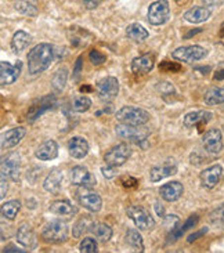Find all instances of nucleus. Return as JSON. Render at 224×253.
Instances as JSON below:
<instances>
[{
	"label": "nucleus",
	"instance_id": "nucleus-1",
	"mask_svg": "<svg viewBox=\"0 0 224 253\" xmlns=\"http://www.w3.org/2000/svg\"><path fill=\"white\" fill-rule=\"evenodd\" d=\"M54 60V47L48 43L35 46L28 54V69L32 75L45 72Z\"/></svg>",
	"mask_w": 224,
	"mask_h": 253
},
{
	"label": "nucleus",
	"instance_id": "nucleus-2",
	"mask_svg": "<svg viewBox=\"0 0 224 253\" xmlns=\"http://www.w3.org/2000/svg\"><path fill=\"white\" fill-rule=\"evenodd\" d=\"M115 131L118 137H121L123 140H128L132 143H141L145 141L149 136V129L145 127L144 125H128L119 124L116 125Z\"/></svg>",
	"mask_w": 224,
	"mask_h": 253
},
{
	"label": "nucleus",
	"instance_id": "nucleus-3",
	"mask_svg": "<svg viewBox=\"0 0 224 253\" xmlns=\"http://www.w3.org/2000/svg\"><path fill=\"white\" fill-rule=\"evenodd\" d=\"M42 238L47 244H53V245H58L65 242L68 238V227L62 221H51L47 226L43 228L42 231Z\"/></svg>",
	"mask_w": 224,
	"mask_h": 253
},
{
	"label": "nucleus",
	"instance_id": "nucleus-4",
	"mask_svg": "<svg viewBox=\"0 0 224 253\" xmlns=\"http://www.w3.org/2000/svg\"><path fill=\"white\" fill-rule=\"evenodd\" d=\"M118 122L128 125H145L149 121V114L138 107H123L115 114Z\"/></svg>",
	"mask_w": 224,
	"mask_h": 253
},
{
	"label": "nucleus",
	"instance_id": "nucleus-5",
	"mask_svg": "<svg viewBox=\"0 0 224 253\" xmlns=\"http://www.w3.org/2000/svg\"><path fill=\"white\" fill-rule=\"evenodd\" d=\"M126 213L129 219L133 220L134 226L140 230H151L155 226V220L144 206L132 205L126 209Z\"/></svg>",
	"mask_w": 224,
	"mask_h": 253
},
{
	"label": "nucleus",
	"instance_id": "nucleus-6",
	"mask_svg": "<svg viewBox=\"0 0 224 253\" xmlns=\"http://www.w3.org/2000/svg\"><path fill=\"white\" fill-rule=\"evenodd\" d=\"M95 90H97V96L101 101L111 103L112 100H115L119 93V82L114 76H107L97 83Z\"/></svg>",
	"mask_w": 224,
	"mask_h": 253
},
{
	"label": "nucleus",
	"instance_id": "nucleus-7",
	"mask_svg": "<svg viewBox=\"0 0 224 253\" xmlns=\"http://www.w3.org/2000/svg\"><path fill=\"white\" fill-rule=\"evenodd\" d=\"M21 161L18 154H8L1 158V178H7L11 181H18L20 178Z\"/></svg>",
	"mask_w": 224,
	"mask_h": 253
},
{
	"label": "nucleus",
	"instance_id": "nucleus-8",
	"mask_svg": "<svg viewBox=\"0 0 224 253\" xmlns=\"http://www.w3.org/2000/svg\"><path fill=\"white\" fill-rule=\"evenodd\" d=\"M170 14V7L168 0H156L151 3L148 8V22L151 25H162Z\"/></svg>",
	"mask_w": 224,
	"mask_h": 253
},
{
	"label": "nucleus",
	"instance_id": "nucleus-9",
	"mask_svg": "<svg viewBox=\"0 0 224 253\" xmlns=\"http://www.w3.org/2000/svg\"><path fill=\"white\" fill-rule=\"evenodd\" d=\"M172 55L177 61L188 62L190 64V62L199 61V60L205 58L208 55V50H205L201 46H185V47L176 48L172 53Z\"/></svg>",
	"mask_w": 224,
	"mask_h": 253
},
{
	"label": "nucleus",
	"instance_id": "nucleus-10",
	"mask_svg": "<svg viewBox=\"0 0 224 253\" xmlns=\"http://www.w3.org/2000/svg\"><path fill=\"white\" fill-rule=\"evenodd\" d=\"M130 154H132V151H130L129 145L125 143H121L115 145V147H112L109 151H107V154L104 155V161H105L107 165L119 168V166L126 164Z\"/></svg>",
	"mask_w": 224,
	"mask_h": 253
},
{
	"label": "nucleus",
	"instance_id": "nucleus-11",
	"mask_svg": "<svg viewBox=\"0 0 224 253\" xmlns=\"http://www.w3.org/2000/svg\"><path fill=\"white\" fill-rule=\"evenodd\" d=\"M55 104H57V98H55L54 94H48V96L42 97V98H39L38 101H35L31 105V108L28 110L27 119L29 122H35L45 112L53 110Z\"/></svg>",
	"mask_w": 224,
	"mask_h": 253
},
{
	"label": "nucleus",
	"instance_id": "nucleus-12",
	"mask_svg": "<svg viewBox=\"0 0 224 253\" xmlns=\"http://www.w3.org/2000/svg\"><path fill=\"white\" fill-rule=\"evenodd\" d=\"M71 181L72 184L81 188H91L97 184L94 174L89 171L85 166H75L71 169Z\"/></svg>",
	"mask_w": 224,
	"mask_h": 253
},
{
	"label": "nucleus",
	"instance_id": "nucleus-13",
	"mask_svg": "<svg viewBox=\"0 0 224 253\" xmlns=\"http://www.w3.org/2000/svg\"><path fill=\"white\" fill-rule=\"evenodd\" d=\"M78 201L85 209H88L89 212L97 213L101 211L102 199L97 192L91 191L90 188H83L82 191L78 192Z\"/></svg>",
	"mask_w": 224,
	"mask_h": 253
},
{
	"label": "nucleus",
	"instance_id": "nucleus-14",
	"mask_svg": "<svg viewBox=\"0 0 224 253\" xmlns=\"http://www.w3.org/2000/svg\"><path fill=\"white\" fill-rule=\"evenodd\" d=\"M202 145L209 154H219L223 150V134L219 129L208 130L202 137Z\"/></svg>",
	"mask_w": 224,
	"mask_h": 253
},
{
	"label": "nucleus",
	"instance_id": "nucleus-15",
	"mask_svg": "<svg viewBox=\"0 0 224 253\" xmlns=\"http://www.w3.org/2000/svg\"><path fill=\"white\" fill-rule=\"evenodd\" d=\"M21 62L18 61L17 64H10L7 61L0 62V82L3 86L6 84H13L21 74Z\"/></svg>",
	"mask_w": 224,
	"mask_h": 253
},
{
	"label": "nucleus",
	"instance_id": "nucleus-16",
	"mask_svg": "<svg viewBox=\"0 0 224 253\" xmlns=\"http://www.w3.org/2000/svg\"><path fill=\"white\" fill-rule=\"evenodd\" d=\"M154 65H155V55L151 54V53H147V54L136 57L132 61L130 69L136 75H145V74L151 72V69L154 68Z\"/></svg>",
	"mask_w": 224,
	"mask_h": 253
},
{
	"label": "nucleus",
	"instance_id": "nucleus-17",
	"mask_svg": "<svg viewBox=\"0 0 224 253\" xmlns=\"http://www.w3.org/2000/svg\"><path fill=\"white\" fill-rule=\"evenodd\" d=\"M222 174H223V168L220 165H213L211 168L205 169L204 171H201V183L205 188L212 190L218 185Z\"/></svg>",
	"mask_w": 224,
	"mask_h": 253
},
{
	"label": "nucleus",
	"instance_id": "nucleus-18",
	"mask_svg": "<svg viewBox=\"0 0 224 253\" xmlns=\"http://www.w3.org/2000/svg\"><path fill=\"white\" fill-rule=\"evenodd\" d=\"M27 134L25 127H14L1 134V150H10L21 143V140Z\"/></svg>",
	"mask_w": 224,
	"mask_h": 253
},
{
	"label": "nucleus",
	"instance_id": "nucleus-19",
	"mask_svg": "<svg viewBox=\"0 0 224 253\" xmlns=\"http://www.w3.org/2000/svg\"><path fill=\"white\" fill-rule=\"evenodd\" d=\"M183 192L184 187L180 181H170L159 188V194L163 201H166V202H175L183 195Z\"/></svg>",
	"mask_w": 224,
	"mask_h": 253
},
{
	"label": "nucleus",
	"instance_id": "nucleus-20",
	"mask_svg": "<svg viewBox=\"0 0 224 253\" xmlns=\"http://www.w3.org/2000/svg\"><path fill=\"white\" fill-rule=\"evenodd\" d=\"M89 143L86 141V138H83L81 136L72 137L68 141V152L69 155L75 159H82L89 154Z\"/></svg>",
	"mask_w": 224,
	"mask_h": 253
},
{
	"label": "nucleus",
	"instance_id": "nucleus-21",
	"mask_svg": "<svg viewBox=\"0 0 224 253\" xmlns=\"http://www.w3.org/2000/svg\"><path fill=\"white\" fill-rule=\"evenodd\" d=\"M17 241L21 245L28 249H34L38 245V238L36 234L29 224H22L17 231Z\"/></svg>",
	"mask_w": 224,
	"mask_h": 253
},
{
	"label": "nucleus",
	"instance_id": "nucleus-22",
	"mask_svg": "<svg viewBox=\"0 0 224 253\" xmlns=\"http://www.w3.org/2000/svg\"><path fill=\"white\" fill-rule=\"evenodd\" d=\"M58 155V144L54 140H47L45 143H42L38 150L35 151V157L41 161H51L55 159Z\"/></svg>",
	"mask_w": 224,
	"mask_h": 253
},
{
	"label": "nucleus",
	"instance_id": "nucleus-23",
	"mask_svg": "<svg viewBox=\"0 0 224 253\" xmlns=\"http://www.w3.org/2000/svg\"><path fill=\"white\" fill-rule=\"evenodd\" d=\"M212 112L209 111H194L184 117V126L194 127V126H204L212 119Z\"/></svg>",
	"mask_w": 224,
	"mask_h": 253
},
{
	"label": "nucleus",
	"instance_id": "nucleus-24",
	"mask_svg": "<svg viewBox=\"0 0 224 253\" xmlns=\"http://www.w3.org/2000/svg\"><path fill=\"white\" fill-rule=\"evenodd\" d=\"M62 181H64V174L60 169H53L47 174V177L45 178V183H43V187L45 190L51 194H57L60 192L62 187Z\"/></svg>",
	"mask_w": 224,
	"mask_h": 253
},
{
	"label": "nucleus",
	"instance_id": "nucleus-25",
	"mask_svg": "<svg viewBox=\"0 0 224 253\" xmlns=\"http://www.w3.org/2000/svg\"><path fill=\"white\" fill-rule=\"evenodd\" d=\"M69 41L75 47H86L91 41V35L81 27H71L68 31Z\"/></svg>",
	"mask_w": 224,
	"mask_h": 253
},
{
	"label": "nucleus",
	"instance_id": "nucleus-26",
	"mask_svg": "<svg viewBox=\"0 0 224 253\" xmlns=\"http://www.w3.org/2000/svg\"><path fill=\"white\" fill-rule=\"evenodd\" d=\"M211 10L208 7H192L188 11L184 13V20L188 21L191 24H201V22H205L211 18Z\"/></svg>",
	"mask_w": 224,
	"mask_h": 253
},
{
	"label": "nucleus",
	"instance_id": "nucleus-27",
	"mask_svg": "<svg viewBox=\"0 0 224 253\" xmlns=\"http://www.w3.org/2000/svg\"><path fill=\"white\" fill-rule=\"evenodd\" d=\"M48 211L53 213V214H57V216H65V217H71L76 213V208H75L69 201L67 199H60V201H54Z\"/></svg>",
	"mask_w": 224,
	"mask_h": 253
},
{
	"label": "nucleus",
	"instance_id": "nucleus-28",
	"mask_svg": "<svg viewBox=\"0 0 224 253\" xmlns=\"http://www.w3.org/2000/svg\"><path fill=\"white\" fill-rule=\"evenodd\" d=\"M177 173L176 165H162V166H155L149 170V178L152 183H158L163 178L170 177Z\"/></svg>",
	"mask_w": 224,
	"mask_h": 253
},
{
	"label": "nucleus",
	"instance_id": "nucleus-29",
	"mask_svg": "<svg viewBox=\"0 0 224 253\" xmlns=\"http://www.w3.org/2000/svg\"><path fill=\"white\" fill-rule=\"evenodd\" d=\"M198 221H199V217H198V214H192V216H190L188 219H187V221L184 223L183 226L177 227V228H175L173 231H170L169 234V240H168V242H175V241H177L179 238H181V235H183L187 230H190V228H192V227H195L198 224Z\"/></svg>",
	"mask_w": 224,
	"mask_h": 253
},
{
	"label": "nucleus",
	"instance_id": "nucleus-30",
	"mask_svg": "<svg viewBox=\"0 0 224 253\" xmlns=\"http://www.w3.org/2000/svg\"><path fill=\"white\" fill-rule=\"evenodd\" d=\"M68 81V68L61 67V68L57 69V72L51 79V89L54 91L55 94L61 93L64 87H65V83Z\"/></svg>",
	"mask_w": 224,
	"mask_h": 253
},
{
	"label": "nucleus",
	"instance_id": "nucleus-31",
	"mask_svg": "<svg viewBox=\"0 0 224 253\" xmlns=\"http://www.w3.org/2000/svg\"><path fill=\"white\" fill-rule=\"evenodd\" d=\"M90 231L94 234V237L101 242H107L112 238V228L105 223H93Z\"/></svg>",
	"mask_w": 224,
	"mask_h": 253
},
{
	"label": "nucleus",
	"instance_id": "nucleus-32",
	"mask_svg": "<svg viewBox=\"0 0 224 253\" xmlns=\"http://www.w3.org/2000/svg\"><path fill=\"white\" fill-rule=\"evenodd\" d=\"M31 42H32V36L31 35L24 32V31H18V32L14 34L13 39H11V47L15 51H22V50H25L29 46Z\"/></svg>",
	"mask_w": 224,
	"mask_h": 253
},
{
	"label": "nucleus",
	"instance_id": "nucleus-33",
	"mask_svg": "<svg viewBox=\"0 0 224 253\" xmlns=\"http://www.w3.org/2000/svg\"><path fill=\"white\" fill-rule=\"evenodd\" d=\"M126 35H128V38L132 39V41L143 42L148 38L149 34L143 25H140V24H130L126 28Z\"/></svg>",
	"mask_w": 224,
	"mask_h": 253
},
{
	"label": "nucleus",
	"instance_id": "nucleus-34",
	"mask_svg": "<svg viewBox=\"0 0 224 253\" xmlns=\"http://www.w3.org/2000/svg\"><path fill=\"white\" fill-rule=\"evenodd\" d=\"M204 101L206 105H219L224 103V89L223 87H212L204 96Z\"/></svg>",
	"mask_w": 224,
	"mask_h": 253
},
{
	"label": "nucleus",
	"instance_id": "nucleus-35",
	"mask_svg": "<svg viewBox=\"0 0 224 253\" xmlns=\"http://www.w3.org/2000/svg\"><path fill=\"white\" fill-rule=\"evenodd\" d=\"M21 208V202L17 201V199H13V201H8L6 204L1 205V216L7 220H14L15 216L18 214Z\"/></svg>",
	"mask_w": 224,
	"mask_h": 253
},
{
	"label": "nucleus",
	"instance_id": "nucleus-36",
	"mask_svg": "<svg viewBox=\"0 0 224 253\" xmlns=\"http://www.w3.org/2000/svg\"><path fill=\"white\" fill-rule=\"evenodd\" d=\"M126 242H128L130 247L133 248L136 252H144L143 237H141V234L138 233L137 230H133V228L128 230V233H126Z\"/></svg>",
	"mask_w": 224,
	"mask_h": 253
},
{
	"label": "nucleus",
	"instance_id": "nucleus-37",
	"mask_svg": "<svg viewBox=\"0 0 224 253\" xmlns=\"http://www.w3.org/2000/svg\"><path fill=\"white\" fill-rule=\"evenodd\" d=\"M91 107V100L86 96L75 97L71 104V108L74 112H86Z\"/></svg>",
	"mask_w": 224,
	"mask_h": 253
},
{
	"label": "nucleus",
	"instance_id": "nucleus-38",
	"mask_svg": "<svg viewBox=\"0 0 224 253\" xmlns=\"http://www.w3.org/2000/svg\"><path fill=\"white\" fill-rule=\"evenodd\" d=\"M209 220L215 227L224 228V202L220 204L216 209L212 211L211 214H209Z\"/></svg>",
	"mask_w": 224,
	"mask_h": 253
},
{
	"label": "nucleus",
	"instance_id": "nucleus-39",
	"mask_svg": "<svg viewBox=\"0 0 224 253\" xmlns=\"http://www.w3.org/2000/svg\"><path fill=\"white\" fill-rule=\"evenodd\" d=\"M91 224H93V221L91 219H89V217H82L74 227V237L75 238H81L82 235H85L86 231H89L90 228H91Z\"/></svg>",
	"mask_w": 224,
	"mask_h": 253
},
{
	"label": "nucleus",
	"instance_id": "nucleus-40",
	"mask_svg": "<svg viewBox=\"0 0 224 253\" xmlns=\"http://www.w3.org/2000/svg\"><path fill=\"white\" fill-rule=\"evenodd\" d=\"M79 251L82 253H95L97 252V241L94 238H83L79 245Z\"/></svg>",
	"mask_w": 224,
	"mask_h": 253
},
{
	"label": "nucleus",
	"instance_id": "nucleus-41",
	"mask_svg": "<svg viewBox=\"0 0 224 253\" xmlns=\"http://www.w3.org/2000/svg\"><path fill=\"white\" fill-rule=\"evenodd\" d=\"M15 8H17L20 13L25 14V15H36V14H38V8H36L34 4H31V3H28V1H24V0L17 1Z\"/></svg>",
	"mask_w": 224,
	"mask_h": 253
},
{
	"label": "nucleus",
	"instance_id": "nucleus-42",
	"mask_svg": "<svg viewBox=\"0 0 224 253\" xmlns=\"http://www.w3.org/2000/svg\"><path fill=\"white\" fill-rule=\"evenodd\" d=\"M89 58H90L91 64L95 65V67H98V65H101V64L107 61V55L102 54L100 50H91L90 54H89Z\"/></svg>",
	"mask_w": 224,
	"mask_h": 253
},
{
	"label": "nucleus",
	"instance_id": "nucleus-43",
	"mask_svg": "<svg viewBox=\"0 0 224 253\" xmlns=\"http://www.w3.org/2000/svg\"><path fill=\"white\" fill-rule=\"evenodd\" d=\"M156 90L161 93V96H172V94H175V87H173V84L169 82H159L156 84Z\"/></svg>",
	"mask_w": 224,
	"mask_h": 253
},
{
	"label": "nucleus",
	"instance_id": "nucleus-44",
	"mask_svg": "<svg viewBox=\"0 0 224 253\" xmlns=\"http://www.w3.org/2000/svg\"><path fill=\"white\" fill-rule=\"evenodd\" d=\"M159 69L162 72H179L181 69V65L177 64V62H172V61H162L159 64Z\"/></svg>",
	"mask_w": 224,
	"mask_h": 253
},
{
	"label": "nucleus",
	"instance_id": "nucleus-45",
	"mask_svg": "<svg viewBox=\"0 0 224 253\" xmlns=\"http://www.w3.org/2000/svg\"><path fill=\"white\" fill-rule=\"evenodd\" d=\"M101 171H102V176H104L105 178H112L116 176L115 166H111V165H107V168H105V166H102Z\"/></svg>",
	"mask_w": 224,
	"mask_h": 253
},
{
	"label": "nucleus",
	"instance_id": "nucleus-46",
	"mask_svg": "<svg viewBox=\"0 0 224 253\" xmlns=\"http://www.w3.org/2000/svg\"><path fill=\"white\" fill-rule=\"evenodd\" d=\"M208 233V228L205 227V228H202L201 231H198V233H194V234H191L190 237H188V244H192L194 241H197L199 237H202V235H205V234Z\"/></svg>",
	"mask_w": 224,
	"mask_h": 253
},
{
	"label": "nucleus",
	"instance_id": "nucleus-47",
	"mask_svg": "<svg viewBox=\"0 0 224 253\" xmlns=\"http://www.w3.org/2000/svg\"><path fill=\"white\" fill-rule=\"evenodd\" d=\"M81 72H82V57H79V58H78V61H76V65H75V68H74V79L75 81H78V79H79Z\"/></svg>",
	"mask_w": 224,
	"mask_h": 253
},
{
	"label": "nucleus",
	"instance_id": "nucleus-48",
	"mask_svg": "<svg viewBox=\"0 0 224 253\" xmlns=\"http://www.w3.org/2000/svg\"><path fill=\"white\" fill-rule=\"evenodd\" d=\"M82 3L85 4L86 8L91 10V8H95V7L98 6L101 3V0H82Z\"/></svg>",
	"mask_w": 224,
	"mask_h": 253
},
{
	"label": "nucleus",
	"instance_id": "nucleus-49",
	"mask_svg": "<svg viewBox=\"0 0 224 253\" xmlns=\"http://www.w3.org/2000/svg\"><path fill=\"white\" fill-rule=\"evenodd\" d=\"M205 6H211V7H218L222 6L224 3V0H202Z\"/></svg>",
	"mask_w": 224,
	"mask_h": 253
},
{
	"label": "nucleus",
	"instance_id": "nucleus-50",
	"mask_svg": "<svg viewBox=\"0 0 224 253\" xmlns=\"http://www.w3.org/2000/svg\"><path fill=\"white\" fill-rule=\"evenodd\" d=\"M123 181V185L125 187H137V180L136 178H133V177H126V178H123L122 180Z\"/></svg>",
	"mask_w": 224,
	"mask_h": 253
},
{
	"label": "nucleus",
	"instance_id": "nucleus-51",
	"mask_svg": "<svg viewBox=\"0 0 224 253\" xmlns=\"http://www.w3.org/2000/svg\"><path fill=\"white\" fill-rule=\"evenodd\" d=\"M7 181H8L7 178H1V194H0L1 199L6 197L7 190H8V183H7Z\"/></svg>",
	"mask_w": 224,
	"mask_h": 253
},
{
	"label": "nucleus",
	"instance_id": "nucleus-52",
	"mask_svg": "<svg viewBox=\"0 0 224 253\" xmlns=\"http://www.w3.org/2000/svg\"><path fill=\"white\" fill-rule=\"evenodd\" d=\"M3 253H6V252H27V251H24V249H18L17 247H14V245H8V247H6L3 251H1Z\"/></svg>",
	"mask_w": 224,
	"mask_h": 253
},
{
	"label": "nucleus",
	"instance_id": "nucleus-53",
	"mask_svg": "<svg viewBox=\"0 0 224 253\" xmlns=\"http://www.w3.org/2000/svg\"><path fill=\"white\" fill-rule=\"evenodd\" d=\"M155 211L156 213H158V216L163 217V213H165V211H163V208H161V204H159V202H156L155 204Z\"/></svg>",
	"mask_w": 224,
	"mask_h": 253
},
{
	"label": "nucleus",
	"instance_id": "nucleus-54",
	"mask_svg": "<svg viewBox=\"0 0 224 253\" xmlns=\"http://www.w3.org/2000/svg\"><path fill=\"white\" fill-rule=\"evenodd\" d=\"M215 79H216V81H219V79H224V69H218V71H216Z\"/></svg>",
	"mask_w": 224,
	"mask_h": 253
}]
</instances>
